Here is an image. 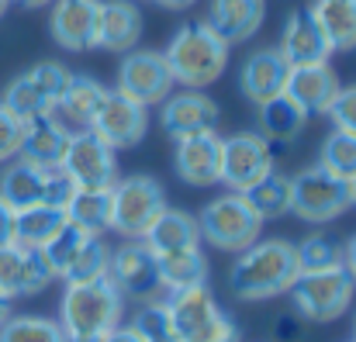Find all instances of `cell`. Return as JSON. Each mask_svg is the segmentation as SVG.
Masks as SVG:
<instances>
[{
  "label": "cell",
  "instance_id": "6da1fadb",
  "mask_svg": "<svg viewBox=\"0 0 356 342\" xmlns=\"http://www.w3.org/2000/svg\"><path fill=\"white\" fill-rule=\"evenodd\" d=\"M298 256L294 242L287 238H256L236 252V263L229 270V287L238 301H270L291 291L298 277Z\"/></svg>",
  "mask_w": 356,
  "mask_h": 342
},
{
  "label": "cell",
  "instance_id": "7a4b0ae2",
  "mask_svg": "<svg viewBox=\"0 0 356 342\" xmlns=\"http://www.w3.org/2000/svg\"><path fill=\"white\" fill-rule=\"evenodd\" d=\"M124 298L111 277H97L87 284H66L59 304V325L66 342H104L111 329L121 325Z\"/></svg>",
  "mask_w": 356,
  "mask_h": 342
},
{
  "label": "cell",
  "instance_id": "3957f363",
  "mask_svg": "<svg viewBox=\"0 0 356 342\" xmlns=\"http://www.w3.org/2000/svg\"><path fill=\"white\" fill-rule=\"evenodd\" d=\"M229 49L204 21H191L184 28L173 31L170 45H166V63H170V73L177 80V87L184 90H204L211 87L225 66H229Z\"/></svg>",
  "mask_w": 356,
  "mask_h": 342
},
{
  "label": "cell",
  "instance_id": "277c9868",
  "mask_svg": "<svg viewBox=\"0 0 356 342\" xmlns=\"http://www.w3.org/2000/svg\"><path fill=\"white\" fill-rule=\"evenodd\" d=\"M166 311L173 322V332L180 342H238V325L222 311L215 301L211 287H184V291H166Z\"/></svg>",
  "mask_w": 356,
  "mask_h": 342
},
{
  "label": "cell",
  "instance_id": "5b68a950",
  "mask_svg": "<svg viewBox=\"0 0 356 342\" xmlns=\"http://www.w3.org/2000/svg\"><path fill=\"white\" fill-rule=\"evenodd\" d=\"M353 208L350 180L329 173L325 166H308L291 177V215L308 225H329Z\"/></svg>",
  "mask_w": 356,
  "mask_h": 342
},
{
  "label": "cell",
  "instance_id": "8992f818",
  "mask_svg": "<svg viewBox=\"0 0 356 342\" xmlns=\"http://www.w3.org/2000/svg\"><path fill=\"white\" fill-rule=\"evenodd\" d=\"M291 301L294 311L305 322H336L350 311L356 294V280L346 266L332 270H315V273H298L291 284Z\"/></svg>",
  "mask_w": 356,
  "mask_h": 342
},
{
  "label": "cell",
  "instance_id": "52a82bcc",
  "mask_svg": "<svg viewBox=\"0 0 356 342\" xmlns=\"http://www.w3.org/2000/svg\"><path fill=\"white\" fill-rule=\"evenodd\" d=\"M201 228V242H208L218 252H242L245 245H252L263 231V218L252 211V204L245 201V194H222L215 201H208L197 215Z\"/></svg>",
  "mask_w": 356,
  "mask_h": 342
},
{
  "label": "cell",
  "instance_id": "ba28073f",
  "mask_svg": "<svg viewBox=\"0 0 356 342\" xmlns=\"http://www.w3.org/2000/svg\"><path fill=\"white\" fill-rule=\"evenodd\" d=\"M76 194V184L63 173V170H45V166H35V163H24L17 159L14 166L3 170L0 177V197L14 208V211H24V208H66Z\"/></svg>",
  "mask_w": 356,
  "mask_h": 342
},
{
  "label": "cell",
  "instance_id": "9c48e42d",
  "mask_svg": "<svg viewBox=\"0 0 356 342\" xmlns=\"http://www.w3.org/2000/svg\"><path fill=\"white\" fill-rule=\"evenodd\" d=\"M166 211V190L159 180L135 173L118 177L111 187V231L124 238H142L152 222Z\"/></svg>",
  "mask_w": 356,
  "mask_h": 342
},
{
  "label": "cell",
  "instance_id": "30bf717a",
  "mask_svg": "<svg viewBox=\"0 0 356 342\" xmlns=\"http://www.w3.org/2000/svg\"><path fill=\"white\" fill-rule=\"evenodd\" d=\"M63 83H66V70L59 63H35L7 83L0 104L10 114H17L21 121H35L56 111Z\"/></svg>",
  "mask_w": 356,
  "mask_h": 342
},
{
  "label": "cell",
  "instance_id": "8fae6325",
  "mask_svg": "<svg viewBox=\"0 0 356 342\" xmlns=\"http://www.w3.org/2000/svg\"><path fill=\"white\" fill-rule=\"evenodd\" d=\"M59 170L76 184V190H108L118 180V152L104 138H97L90 128L73 131Z\"/></svg>",
  "mask_w": 356,
  "mask_h": 342
},
{
  "label": "cell",
  "instance_id": "7c38bea8",
  "mask_svg": "<svg viewBox=\"0 0 356 342\" xmlns=\"http://www.w3.org/2000/svg\"><path fill=\"white\" fill-rule=\"evenodd\" d=\"M108 277L121 291L124 301H142L145 304V301H156V294L163 291L156 252L142 238H124L118 249H111Z\"/></svg>",
  "mask_w": 356,
  "mask_h": 342
},
{
  "label": "cell",
  "instance_id": "4fadbf2b",
  "mask_svg": "<svg viewBox=\"0 0 356 342\" xmlns=\"http://www.w3.org/2000/svg\"><path fill=\"white\" fill-rule=\"evenodd\" d=\"M270 173H273V152H270V142L259 131H236V135L222 138V177H218V184H225L236 194H245L252 184H259Z\"/></svg>",
  "mask_w": 356,
  "mask_h": 342
},
{
  "label": "cell",
  "instance_id": "5bb4252c",
  "mask_svg": "<svg viewBox=\"0 0 356 342\" xmlns=\"http://www.w3.org/2000/svg\"><path fill=\"white\" fill-rule=\"evenodd\" d=\"M177 80L170 73V63L163 52H152V49H131L124 52L118 66V90L124 97L152 108V104H163L170 94H173Z\"/></svg>",
  "mask_w": 356,
  "mask_h": 342
},
{
  "label": "cell",
  "instance_id": "9a60e30c",
  "mask_svg": "<svg viewBox=\"0 0 356 342\" xmlns=\"http://www.w3.org/2000/svg\"><path fill=\"white\" fill-rule=\"evenodd\" d=\"M90 131L97 138H104L115 152L118 149H131L149 131V108L131 101V97H124L121 90H108V97H104L101 111L94 117Z\"/></svg>",
  "mask_w": 356,
  "mask_h": 342
},
{
  "label": "cell",
  "instance_id": "2e32d148",
  "mask_svg": "<svg viewBox=\"0 0 356 342\" xmlns=\"http://www.w3.org/2000/svg\"><path fill=\"white\" fill-rule=\"evenodd\" d=\"M218 117H222V108L204 94V90H177L170 94L163 104H159V124L163 131L180 142L187 135H201V131H215L218 128Z\"/></svg>",
  "mask_w": 356,
  "mask_h": 342
},
{
  "label": "cell",
  "instance_id": "e0dca14e",
  "mask_svg": "<svg viewBox=\"0 0 356 342\" xmlns=\"http://www.w3.org/2000/svg\"><path fill=\"white\" fill-rule=\"evenodd\" d=\"M56 280L42 249L0 245V294L3 298H35Z\"/></svg>",
  "mask_w": 356,
  "mask_h": 342
},
{
  "label": "cell",
  "instance_id": "ac0fdd59",
  "mask_svg": "<svg viewBox=\"0 0 356 342\" xmlns=\"http://www.w3.org/2000/svg\"><path fill=\"white\" fill-rule=\"evenodd\" d=\"M49 31L52 42L66 52H87L97 42L101 0H52L49 3Z\"/></svg>",
  "mask_w": 356,
  "mask_h": 342
},
{
  "label": "cell",
  "instance_id": "d6986e66",
  "mask_svg": "<svg viewBox=\"0 0 356 342\" xmlns=\"http://www.w3.org/2000/svg\"><path fill=\"white\" fill-rule=\"evenodd\" d=\"M280 56L287 59V66H308V63H329V56L336 52L329 35L322 31V24L312 17L308 7H298L287 14L284 31H280Z\"/></svg>",
  "mask_w": 356,
  "mask_h": 342
},
{
  "label": "cell",
  "instance_id": "ffe728a7",
  "mask_svg": "<svg viewBox=\"0 0 356 342\" xmlns=\"http://www.w3.org/2000/svg\"><path fill=\"white\" fill-rule=\"evenodd\" d=\"M173 170L191 187L218 184V177H222V135L218 131H201V135L180 138L177 152H173Z\"/></svg>",
  "mask_w": 356,
  "mask_h": 342
},
{
  "label": "cell",
  "instance_id": "44dd1931",
  "mask_svg": "<svg viewBox=\"0 0 356 342\" xmlns=\"http://www.w3.org/2000/svg\"><path fill=\"white\" fill-rule=\"evenodd\" d=\"M287 76H291V66H287V59L280 56L277 45L273 49H256V52L245 56V63L238 70V90H242V97H249L259 108L270 97L284 94Z\"/></svg>",
  "mask_w": 356,
  "mask_h": 342
},
{
  "label": "cell",
  "instance_id": "7402d4cb",
  "mask_svg": "<svg viewBox=\"0 0 356 342\" xmlns=\"http://www.w3.org/2000/svg\"><path fill=\"white\" fill-rule=\"evenodd\" d=\"M104 97H108V87L101 80H94L87 73H66V83H63V94L56 101L52 117L59 124H66L70 131H87L101 111Z\"/></svg>",
  "mask_w": 356,
  "mask_h": 342
},
{
  "label": "cell",
  "instance_id": "603a6c76",
  "mask_svg": "<svg viewBox=\"0 0 356 342\" xmlns=\"http://www.w3.org/2000/svg\"><path fill=\"white\" fill-rule=\"evenodd\" d=\"M339 87L343 83L329 63H308V66H291L284 94L312 117V114H329Z\"/></svg>",
  "mask_w": 356,
  "mask_h": 342
},
{
  "label": "cell",
  "instance_id": "cb8c5ba5",
  "mask_svg": "<svg viewBox=\"0 0 356 342\" xmlns=\"http://www.w3.org/2000/svg\"><path fill=\"white\" fill-rule=\"evenodd\" d=\"M142 10L135 0H101V17H97V42L94 49L104 52H131L142 42Z\"/></svg>",
  "mask_w": 356,
  "mask_h": 342
},
{
  "label": "cell",
  "instance_id": "d4e9b609",
  "mask_svg": "<svg viewBox=\"0 0 356 342\" xmlns=\"http://www.w3.org/2000/svg\"><path fill=\"white\" fill-rule=\"evenodd\" d=\"M266 17V0H211V10L204 17V24L225 42H249Z\"/></svg>",
  "mask_w": 356,
  "mask_h": 342
},
{
  "label": "cell",
  "instance_id": "484cf974",
  "mask_svg": "<svg viewBox=\"0 0 356 342\" xmlns=\"http://www.w3.org/2000/svg\"><path fill=\"white\" fill-rule=\"evenodd\" d=\"M70 138H73V131L66 124H59L52 114L35 117V121L24 124V142H21L17 159L35 163V166H45V170H59L63 159H66Z\"/></svg>",
  "mask_w": 356,
  "mask_h": 342
},
{
  "label": "cell",
  "instance_id": "4316f807",
  "mask_svg": "<svg viewBox=\"0 0 356 342\" xmlns=\"http://www.w3.org/2000/svg\"><path fill=\"white\" fill-rule=\"evenodd\" d=\"M142 242H145L156 256H163V252H180V249L201 245V228H197V218H194V215H187V211L166 204V211L152 222V228L142 235Z\"/></svg>",
  "mask_w": 356,
  "mask_h": 342
},
{
  "label": "cell",
  "instance_id": "83f0119b",
  "mask_svg": "<svg viewBox=\"0 0 356 342\" xmlns=\"http://www.w3.org/2000/svg\"><path fill=\"white\" fill-rule=\"evenodd\" d=\"M312 17L322 24L336 52L356 49V0H312Z\"/></svg>",
  "mask_w": 356,
  "mask_h": 342
},
{
  "label": "cell",
  "instance_id": "f1b7e54d",
  "mask_svg": "<svg viewBox=\"0 0 356 342\" xmlns=\"http://www.w3.org/2000/svg\"><path fill=\"white\" fill-rule=\"evenodd\" d=\"M156 263H159L163 291H184V287L208 284V259H204L201 245L180 249V252H163V256H156Z\"/></svg>",
  "mask_w": 356,
  "mask_h": 342
},
{
  "label": "cell",
  "instance_id": "f546056e",
  "mask_svg": "<svg viewBox=\"0 0 356 342\" xmlns=\"http://www.w3.org/2000/svg\"><path fill=\"white\" fill-rule=\"evenodd\" d=\"M305 124H308V114L301 111L287 94L270 97L266 104H259V135L266 142H291L305 131Z\"/></svg>",
  "mask_w": 356,
  "mask_h": 342
},
{
  "label": "cell",
  "instance_id": "4dcf8cb0",
  "mask_svg": "<svg viewBox=\"0 0 356 342\" xmlns=\"http://www.w3.org/2000/svg\"><path fill=\"white\" fill-rule=\"evenodd\" d=\"M66 208H24L14 215V245H24V249H42L59 228L66 225Z\"/></svg>",
  "mask_w": 356,
  "mask_h": 342
},
{
  "label": "cell",
  "instance_id": "1f68e13d",
  "mask_svg": "<svg viewBox=\"0 0 356 342\" xmlns=\"http://www.w3.org/2000/svg\"><path fill=\"white\" fill-rule=\"evenodd\" d=\"M66 218L90 235L111 231V187L108 190H76L66 204Z\"/></svg>",
  "mask_w": 356,
  "mask_h": 342
},
{
  "label": "cell",
  "instance_id": "d6a6232c",
  "mask_svg": "<svg viewBox=\"0 0 356 342\" xmlns=\"http://www.w3.org/2000/svg\"><path fill=\"white\" fill-rule=\"evenodd\" d=\"M245 201L252 204V211L263 222H273V218L291 215V177H284V173L263 177L259 184H252L245 190Z\"/></svg>",
  "mask_w": 356,
  "mask_h": 342
},
{
  "label": "cell",
  "instance_id": "836d02e7",
  "mask_svg": "<svg viewBox=\"0 0 356 342\" xmlns=\"http://www.w3.org/2000/svg\"><path fill=\"white\" fill-rule=\"evenodd\" d=\"M0 342H66L63 325L45 315H10L0 325Z\"/></svg>",
  "mask_w": 356,
  "mask_h": 342
},
{
  "label": "cell",
  "instance_id": "e575fe53",
  "mask_svg": "<svg viewBox=\"0 0 356 342\" xmlns=\"http://www.w3.org/2000/svg\"><path fill=\"white\" fill-rule=\"evenodd\" d=\"M87 238H90V231H83L80 225L66 222V225L59 228V231L42 245V256H45V263L52 266L56 280H63V273L70 270V263L76 259V252L83 249V242H87Z\"/></svg>",
  "mask_w": 356,
  "mask_h": 342
},
{
  "label": "cell",
  "instance_id": "d590c367",
  "mask_svg": "<svg viewBox=\"0 0 356 342\" xmlns=\"http://www.w3.org/2000/svg\"><path fill=\"white\" fill-rule=\"evenodd\" d=\"M294 256H298L301 273L332 270V266H343V242H336L329 235H308L294 245Z\"/></svg>",
  "mask_w": 356,
  "mask_h": 342
},
{
  "label": "cell",
  "instance_id": "8d00e7d4",
  "mask_svg": "<svg viewBox=\"0 0 356 342\" xmlns=\"http://www.w3.org/2000/svg\"><path fill=\"white\" fill-rule=\"evenodd\" d=\"M108 259H111V249L101 235H90L83 242V249L76 252V259L70 263V270L63 273L66 284H87V280H97V277H108Z\"/></svg>",
  "mask_w": 356,
  "mask_h": 342
},
{
  "label": "cell",
  "instance_id": "74e56055",
  "mask_svg": "<svg viewBox=\"0 0 356 342\" xmlns=\"http://www.w3.org/2000/svg\"><path fill=\"white\" fill-rule=\"evenodd\" d=\"M318 166H325L329 173H336V177H343V180H353L356 177V135L332 128V131L325 135V142H322Z\"/></svg>",
  "mask_w": 356,
  "mask_h": 342
},
{
  "label": "cell",
  "instance_id": "f35d334b",
  "mask_svg": "<svg viewBox=\"0 0 356 342\" xmlns=\"http://www.w3.org/2000/svg\"><path fill=\"white\" fill-rule=\"evenodd\" d=\"M131 329L142 336V342H180L163 301H145L138 308V315L131 318Z\"/></svg>",
  "mask_w": 356,
  "mask_h": 342
},
{
  "label": "cell",
  "instance_id": "ab89813d",
  "mask_svg": "<svg viewBox=\"0 0 356 342\" xmlns=\"http://www.w3.org/2000/svg\"><path fill=\"white\" fill-rule=\"evenodd\" d=\"M24 124L28 121H21L17 114H10L0 104V166L10 163V159H17L21 142H24Z\"/></svg>",
  "mask_w": 356,
  "mask_h": 342
},
{
  "label": "cell",
  "instance_id": "60d3db41",
  "mask_svg": "<svg viewBox=\"0 0 356 342\" xmlns=\"http://www.w3.org/2000/svg\"><path fill=\"white\" fill-rule=\"evenodd\" d=\"M329 117H332V128L356 135V83L339 87V94H336V101L329 108Z\"/></svg>",
  "mask_w": 356,
  "mask_h": 342
},
{
  "label": "cell",
  "instance_id": "b9f144b4",
  "mask_svg": "<svg viewBox=\"0 0 356 342\" xmlns=\"http://www.w3.org/2000/svg\"><path fill=\"white\" fill-rule=\"evenodd\" d=\"M301 315H284V318H277V339L280 342H294L301 339Z\"/></svg>",
  "mask_w": 356,
  "mask_h": 342
},
{
  "label": "cell",
  "instance_id": "7bdbcfd3",
  "mask_svg": "<svg viewBox=\"0 0 356 342\" xmlns=\"http://www.w3.org/2000/svg\"><path fill=\"white\" fill-rule=\"evenodd\" d=\"M14 208L0 197V245H14Z\"/></svg>",
  "mask_w": 356,
  "mask_h": 342
},
{
  "label": "cell",
  "instance_id": "ee69618b",
  "mask_svg": "<svg viewBox=\"0 0 356 342\" xmlns=\"http://www.w3.org/2000/svg\"><path fill=\"white\" fill-rule=\"evenodd\" d=\"M104 342H142V336H138V332L131 329V322H128V325H118V329H111Z\"/></svg>",
  "mask_w": 356,
  "mask_h": 342
},
{
  "label": "cell",
  "instance_id": "f6af8a7d",
  "mask_svg": "<svg viewBox=\"0 0 356 342\" xmlns=\"http://www.w3.org/2000/svg\"><path fill=\"white\" fill-rule=\"evenodd\" d=\"M343 266L350 270V277L356 280V235L346 242V245H343Z\"/></svg>",
  "mask_w": 356,
  "mask_h": 342
},
{
  "label": "cell",
  "instance_id": "bcb514c9",
  "mask_svg": "<svg viewBox=\"0 0 356 342\" xmlns=\"http://www.w3.org/2000/svg\"><path fill=\"white\" fill-rule=\"evenodd\" d=\"M156 3H163V7H170V10H184V7H194L197 0H156Z\"/></svg>",
  "mask_w": 356,
  "mask_h": 342
},
{
  "label": "cell",
  "instance_id": "7dc6e473",
  "mask_svg": "<svg viewBox=\"0 0 356 342\" xmlns=\"http://www.w3.org/2000/svg\"><path fill=\"white\" fill-rule=\"evenodd\" d=\"M10 315H14V308H10V298H3V294H0V325H3Z\"/></svg>",
  "mask_w": 356,
  "mask_h": 342
},
{
  "label": "cell",
  "instance_id": "c3c4849f",
  "mask_svg": "<svg viewBox=\"0 0 356 342\" xmlns=\"http://www.w3.org/2000/svg\"><path fill=\"white\" fill-rule=\"evenodd\" d=\"M10 3H17V7H28V10H38V7H49L52 0H10Z\"/></svg>",
  "mask_w": 356,
  "mask_h": 342
},
{
  "label": "cell",
  "instance_id": "681fc988",
  "mask_svg": "<svg viewBox=\"0 0 356 342\" xmlns=\"http://www.w3.org/2000/svg\"><path fill=\"white\" fill-rule=\"evenodd\" d=\"M350 197H353V208H356V177L350 180Z\"/></svg>",
  "mask_w": 356,
  "mask_h": 342
},
{
  "label": "cell",
  "instance_id": "f907efd6",
  "mask_svg": "<svg viewBox=\"0 0 356 342\" xmlns=\"http://www.w3.org/2000/svg\"><path fill=\"white\" fill-rule=\"evenodd\" d=\"M7 7H10V0H0V17L7 14Z\"/></svg>",
  "mask_w": 356,
  "mask_h": 342
},
{
  "label": "cell",
  "instance_id": "816d5d0a",
  "mask_svg": "<svg viewBox=\"0 0 356 342\" xmlns=\"http://www.w3.org/2000/svg\"><path fill=\"white\" fill-rule=\"evenodd\" d=\"M353 342H356V318H353Z\"/></svg>",
  "mask_w": 356,
  "mask_h": 342
}]
</instances>
